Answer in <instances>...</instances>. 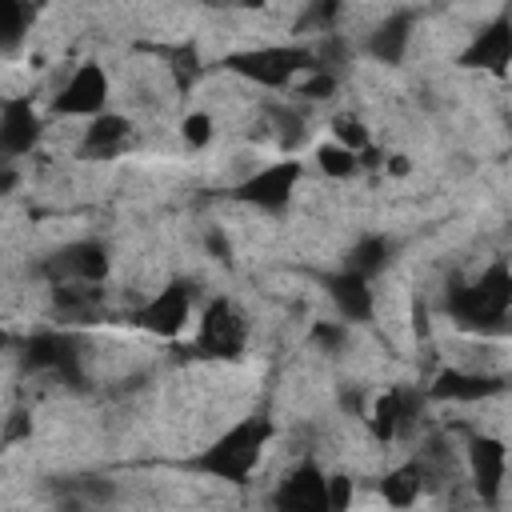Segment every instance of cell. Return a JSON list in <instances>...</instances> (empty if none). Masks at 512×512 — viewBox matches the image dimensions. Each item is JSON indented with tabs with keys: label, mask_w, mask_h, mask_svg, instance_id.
Here are the masks:
<instances>
[{
	"label": "cell",
	"mask_w": 512,
	"mask_h": 512,
	"mask_svg": "<svg viewBox=\"0 0 512 512\" xmlns=\"http://www.w3.org/2000/svg\"><path fill=\"white\" fill-rule=\"evenodd\" d=\"M272 420L264 412H252V416H240L236 424H228L220 436H212L192 460L188 468L208 476V480H220V484H248L252 472L260 468L264 452H268V440H272Z\"/></svg>",
	"instance_id": "6da1fadb"
},
{
	"label": "cell",
	"mask_w": 512,
	"mask_h": 512,
	"mask_svg": "<svg viewBox=\"0 0 512 512\" xmlns=\"http://www.w3.org/2000/svg\"><path fill=\"white\" fill-rule=\"evenodd\" d=\"M444 308H448V316L460 328H472V332L504 328L508 308H512V272H508V260H492L472 284L452 288Z\"/></svg>",
	"instance_id": "7a4b0ae2"
},
{
	"label": "cell",
	"mask_w": 512,
	"mask_h": 512,
	"mask_svg": "<svg viewBox=\"0 0 512 512\" xmlns=\"http://www.w3.org/2000/svg\"><path fill=\"white\" fill-rule=\"evenodd\" d=\"M316 68L312 44H260V48H244V52H228L224 56V72L268 88V92H284L296 88L300 76H308Z\"/></svg>",
	"instance_id": "3957f363"
},
{
	"label": "cell",
	"mask_w": 512,
	"mask_h": 512,
	"mask_svg": "<svg viewBox=\"0 0 512 512\" xmlns=\"http://www.w3.org/2000/svg\"><path fill=\"white\" fill-rule=\"evenodd\" d=\"M244 348H248V316L240 312L236 300L212 296V300L196 312L192 352L204 356V360H240Z\"/></svg>",
	"instance_id": "277c9868"
},
{
	"label": "cell",
	"mask_w": 512,
	"mask_h": 512,
	"mask_svg": "<svg viewBox=\"0 0 512 512\" xmlns=\"http://www.w3.org/2000/svg\"><path fill=\"white\" fill-rule=\"evenodd\" d=\"M300 180H304V164H300L296 156H280V160H272V164H256L244 180H236L232 196H236L240 204L256 208V212H272V216H276V212H284V208L292 204Z\"/></svg>",
	"instance_id": "5b68a950"
},
{
	"label": "cell",
	"mask_w": 512,
	"mask_h": 512,
	"mask_svg": "<svg viewBox=\"0 0 512 512\" xmlns=\"http://www.w3.org/2000/svg\"><path fill=\"white\" fill-rule=\"evenodd\" d=\"M108 100H112V80H108V68L96 64V60H84L68 72V80L56 88L52 96V116H64V120H92L100 112H108Z\"/></svg>",
	"instance_id": "8992f818"
},
{
	"label": "cell",
	"mask_w": 512,
	"mask_h": 512,
	"mask_svg": "<svg viewBox=\"0 0 512 512\" xmlns=\"http://www.w3.org/2000/svg\"><path fill=\"white\" fill-rule=\"evenodd\" d=\"M192 320H196V288L188 280H168L160 292H152L132 312V324L144 328L148 336H160V340L180 336Z\"/></svg>",
	"instance_id": "52a82bcc"
},
{
	"label": "cell",
	"mask_w": 512,
	"mask_h": 512,
	"mask_svg": "<svg viewBox=\"0 0 512 512\" xmlns=\"http://www.w3.org/2000/svg\"><path fill=\"white\" fill-rule=\"evenodd\" d=\"M40 272H44V280L52 288H60V284H92V288H100L108 280V272H112V256H108V248L100 240H72L64 248H56L52 256H44Z\"/></svg>",
	"instance_id": "ba28073f"
},
{
	"label": "cell",
	"mask_w": 512,
	"mask_h": 512,
	"mask_svg": "<svg viewBox=\"0 0 512 512\" xmlns=\"http://www.w3.org/2000/svg\"><path fill=\"white\" fill-rule=\"evenodd\" d=\"M464 464H468V484L476 492V500L496 512L504 500V484H508V444L500 436H468L464 448Z\"/></svg>",
	"instance_id": "9c48e42d"
},
{
	"label": "cell",
	"mask_w": 512,
	"mask_h": 512,
	"mask_svg": "<svg viewBox=\"0 0 512 512\" xmlns=\"http://www.w3.org/2000/svg\"><path fill=\"white\" fill-rule=\"evenodd\" d=\"M272 512H332L328 472L316 460H300L268 496Z\"/></svg>",
	"instance_id": "30bf717a"
},
{
	"label": "cell",
	"mask_w": 512,
	"mask_h": 512,
	"mask_svg": "<svg viewBox=\"0 0 512 512\" xmlns=\"http://www.w3.org/2000/svg\"><path fill=\"white\" fill-rule=\"evenodd\" d=\"M20 360L32 372H48V376H60L68 384H80V344L72 332L48 328V332L28 336L20 344Z\"/></svg>",
	"instance_id": "8fae6325"
},
{
	"label": "cell",
	"mask_w": 512,
	"mask_h": 512,
	"mask_svg": "<svg viewBox=\"0 0 512 512\" xmlns=\"http://www.w3.org/2000/svg\"><path fill=\"white\" fill-rule=\"evenodd\" d=\"M44 136V116L32 96H4L0 100V160H24Z\"/></svg>",
	"instance_id": "7c38bea8"
},
{
	"label": "cell",
	"mask_w": 512,
	"mask_h": 512,
	"mask_svg": "<svg viewBox=\"0 0 512 512\" xmlns=\"http://www.w3.org/2000/svg\"><path fill=\"white\" fill-rule=\"evenodd\" d=\"M320 288L328 296V304L336 308L340 324H368L372 312H376V292H372V280L348 272V268H336V272H324L320 276Z\"/></svg>",
	"instance_id": "4fadbf2b"
},
{
	"label": "cell",
	"mask_w": 512,
	"mask_h": 512,
	"mask_svg": "<svg viewBox=\"0 0 512 512\" xmlns=\"http://www.w3.org/2000/svg\"><path fill=\"white\" fill-rule=\"evenodd\" d=\"M512 60V24L508 12H500L492 24H484L480 32H472V40L460 52V68H480V72H504Z\"/></svg>",
	"instance_id": "5bb4252c"
},
{
	"label": "cell",
	"mask_w": 512,
	"mask_h": 512,
	"mask_svg": "<svg viewBox=\"0 0 512 512\" xmlns=\"http://www.w3.org/2000/svg\"><path fill=\"white\" fill-rule=\"evenodd\" d=\"M500 388H504V376H488V372H476V368H444L428 384V396L448 400V404H476V400L496 396Z\"/></svg>",
	"instance_id": "9a60e30c"
},
{
	"label": "cell",
	"mask_w": 512,
	"mask_h": 512,
	"mask_svg": "<svg viewBox=\"0 0 512 512\" xmlns=\"http://www.w3.org/2000/svg\"><path fill=\"white\" fill-rule=\"evenodd\" d=\"M132 140V120L120 116V112H100L92 120H84V132H80V152L88 160H116Z\"/></svg>",
	"instance_id": "2e32d148"
},
{
	"label": "cell",
	"mask_w": 512,
	"mask_h": 512,
	"mask_svg": "<svg viewBox=\"0 0 512 512\" xmlns=\"http://www.w3.org/2000/svg\"><path fill=\"white\" fill-rule=\"evenodd\" d=\"M412 28H416V16H412L408 8H396V12H388V16L368 32L364 52H368L372 60H380V64H400V60L408 56V48H412Z\"/></svg>",
	"instance_id": "e0dca14e"
},
{
	"label": "cell",
	"mask_w": 512,
	"mask_h": 512,
	"mask_svg": "<svg viewBox=\"0 0 512 512\" xmlns=\"http://www.w3.org/2000/svg\"><path fill=\"white\" fill-rule=\"evenodd\" d=\"M412 416H416L412 392H408V388H388V392H380V396L372 400V408H368V432H372L380 444H392L396 436L408 432Z\"/></svg>",
	"instance_id": "ac0fdd59"
},
{
	"label": "cell",
	"mask_w": 512,
	"mask_h": 512,
	"mask_svg": "<svg viewBox=\"0 0 512 512\" xmlns=\"http://www.w3.org/2000/svg\"><path fill=\"white\" fill-rule=\"evenodd\" d=\"M392 256H396V240H392V236H384V232H364V236L348 248V256H344L340 268H348V272L372 280V276H380V272L392 264Z\"/></svg>",
	"instance_id": "d6986e66"
},
{
	"label": "cell",
	"mask_w": 512,
	"mask_h": 512,
	"mask_svg": "<svg viewBox=\"0 0 512 512\" xmlns=\"http://www.w3.org/2000/svg\"><path fill=\"white\" fill-rule=\"evenodd\" d=\"M420 492H424V472H420L416 460H404V464H396V468H388L380 476V500L388 508H396V512L412 508L420 500Z\"/></svg>",
	"instance_id": "ffe728a7"
},
{
	"label": "cell",
	"mask_w": 512,
	"mask_h": 512,
	"mask_svg": "<svg viewBox=\"0 0 512 512\" xmlns=\"http://www.w3.org/2000/svg\"><path fill=\"white\" fill-rule=\"evenodd\" d=\"M52 304H56V316H64L68 324H84L100 312V288L92 284H60L52 288Z\"/></svg>",
	"instance_id": "44dd1931"
},
{
	"label": "cell",
	"mask_w": 512,
	"mask_h": 512,
	"mask_svg": "<svg viewBox=\"0 0 512 512\" xmlns=\"http://www.w3.org/2000/svg\"><path fill=\"white\" fill-rule=\"evenodd\" d=\"M32 16L36 12L24 0H0V56H12V52L24 48Z\"/></svg>",
	"instance_id": "7402d4cb"
},
{
	"label": "cell",
	"mask_w": 512,
	"mask_h": 512,
	"mask_svg": "<svg viewBox=\"0 0 512 512\" xmlns=\"http://www.w3.org/2000/svg\"><path fill=\"white\" fill-rule=\"evenodd\" d=\"M312 160H316L320 176H328V180H352V176L360 172V164H364L356 152H348V148H340V144H332V140L316 144V148H312Z\"/></svg>",
	"instance_id": "603a6c76"
},
{
	"label": "cell",
	"mask_w": 512,
	"mask_h": 512,
	"mask_svg": "<svg viewBox=\"0 0 512 512\" xmlns=\"http://www.w3.org/2000/svg\"><path fill=\"white\" fill-rule=\"evenodd\" d=\"M332 144H340V148H348V152H356L364 160L372 152V132H368V124L360 116L344 112V116L332 120Z\"/></svg>",
	"instance_id": "cb8c5ba5"
},
{
	"label": "cell",
	"mask_w": 512,
	"mask_h": 512,
	"mask_svg": "<svg viewBox=\"0 0 512 512\" xmlns=\"http://www.w3.org/2000/svg\"><path fill=\"white\" fill-rule=\"evenodd\" d=\"M164 56L172 60V64H164V68L172 72L176 88H180V92H188V88L196 84V76H200V64H196V48L184 40V44H176V48H164Z\"/></svg>",
	"instance_id": "d4e9b609"
},
{
	"label": "cell",
	"mask_w": 512,
	"mask_h": 512,
	"mask_svg": "<svg viewBox=\"0 0 512 512\" xmlns=\"http://www.w3.org/2000/svg\"><path fill=\"white\" fill-rule=\"evenodd\" d=\"M212 136H216V120L208 116V112H184V120H180V140L188 144V148H208L212 144Z\"/></svg>",
	"instance_id": "484cf974"
},
{
	"label": "cell",
	"mask_w": 512,
	"mask_h": 512,
	"mask_svg": "<svg viewBox=\"0 0 512 512\" xmlns=\"http://www.w3.org/2000/svg\"><path fill=\"white\" fill-rule=\"evenodd\" d=\"M344 336H348V324H340V320H320L312 328V340L320 344V352H336L344 344Z\"/></svg>",
	"instance_id": "4316f807"
},
{
	"label": "cell",
	"mask_w": 512,
	"mask_h": 512,
	"mask_svg": "<svg viewBox=\"0 0 512 512\" xmlns=\"http://www.w3.org/2000/svg\"><path fill=\"white\" fill-rule=\"evenodd\" d=\"M328 492H332V512H348V504H352V476L332 472L328 476Z\"/></svg>",
	"instance_id": "83f0119b"
},
{
	"label": "cell",
	"mask_w": 512,
	"mask_h": 512,
	"mask_svg": "<svg viewBox=\"0 0 512 512\" xmlns=\"http://www.w3.org/2000/svg\"><path fill=\"white\" fill-rule=\"evenodd\" d=\"M16 184H20V168L12 160H0V196L16 192Z\"/></svg>",
	"instance_id": "f1b7e54d"
},
{
	"label": "cell",
	"mask_w": 512,
	"mask_h": 512,
	"mask_svg": "<svg viewBox=\"0 0 512 512\" xmlns=\"http://www.w3.org/2000/svg\"><path fill=\"white\" fill-rule=\"evenodd\" d=\"M208 248H212V252H216V256H220V260H224V256H228V240H224V236H220V232H212V236H208Z\"/></svg>",
	"instance_id": "f546056e"
}]
</instances>
